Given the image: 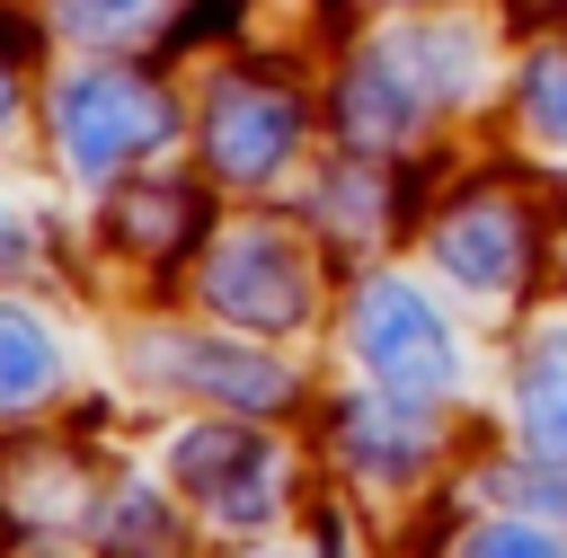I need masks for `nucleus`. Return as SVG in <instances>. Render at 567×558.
<instances>
[{
  "label": "nucleus",
  "instance_id": "obj_4",
  "mask_svg": "<svg viewBox=\"0 0 567 558\" xmlns=\"http://www.w3.org/2000/svg\"><path fill=\"white\" fill-rule=\"evenodd\" d=\"M177 478H186L213 514L248 523V514H266V487H275V443H266V434H248V425H195V434L177 443Z\"/></svg>",
  "mask_w": 567,
  "mask_h": 558
},
{
  "label": "nucleus",
  "instance_id": "obj_8",
  "mask_svg": "<svg viewBox=\"0 0 567 558\" xmlns=\"http://www.w3.org/2000/svg\"><path fill=\"white\" fill-rule=\"evenodd\" d=\"M408 124H416V80L399 62H363L346 80V133H354V151H390Z\"/></svg>",
  "mask_w": 567,
  "mask_h": 558
},
{
  "label": "nucleus",
  "instance_id": "obj_6",
  "mask_svg": "<svg viewBox=\"0 0 567 558\" xmlns=\"http://www.w3.org/2000/svg\"><path fill=\"white\" fill-rule=\"evenodd\" d=\"M523 248H532V230H523L514 204H461V213L443 221V239H434V257H443L470 292H505V283L523 275Z\"/></svg>",
  "mask_w": 567,
  "mask_h": 558
},
{
  "label": "nucleus",
  "instance_id": "obj_9",
  "mask_svg": "<svg viewBox=\"0 0 567 558\" xmlns=\"http://www.w3.org/2000/svg\"><path fill=\"white\" fill-rule=\"evenodd\" d=\"M53 337H44V319L35 310H18V301H0V407H27V399H44L53 390Z\"/></svg>",
  "mask_w": 567,
  "mask_h": 558
},
{
  "label": "nucleus",
  "instance_id": "obj_11",
  "mask_svg": "<svg viewBox=\"0 0 567 558\" xmlns=\"http://www.w3.org/2000/svg\"><path fill=\"white\" fill-rule=\"evenodd\" d=\"M461 558H558V540H540L532 523H487V531H470Z\"/></svg>",
  "mask_w": 567,
  "mask_h": 558
},
{
  "label": "nucleus",
  "instance_id": "obj_2",
  "mask_svg": "<svg viewBox=\"0 0 567 558\" xmlns=\"http://www.w3.org/2000/svg\"><path fill=\"white\" fill-rule=\"evenodd\" d=\"M354 354L381 372V390H452V372H461L434 301L416 283H399V275L363 283V301H354Z\"/></svg>",
  "mask_w": 567,
  "mask_h": 558
},
{
  "label": "nucleus",
  "instance_id": "obj_5",
  "mask_svg": "<svg viewBox=\"0 0 567 558\" xmlns=\"http://www.w3.org/2000/svg\"><path fill=\"white\" fill-rule=\"evenodd\" d=\"M213 159L230 168V177H266L284 151H292V133H301V106L284 97V89H266V80H230L221 97H213Z\"/></svg>",
  "mask_w": 567,
  "mask_h": 558
},
{
  "label": "nucleus",
  "instance_id": "obj_3",
  "mask_svg": "<svg viewBox=\"0 0 567 558\" xmlns=\"http://www.w3.org/2000/svg\"><path fill=\"white\" fill-rule=\"evenodd\" d=\"M204 292H213L230 319H257V328H284V319L310 310V292H301V257H292L275 230H239V239H221Z\"/></svg>",
  "mask_w": 567,
  "mask_h": 558
},
{
  "label": "nucleus",
  "instance_id": "obj_13",
  "mask_svg": "<svg viewBox=\"0 0 567 558\" xmlns=\"http://www.w3.org/2000/svg\"><path fill=\"white\" fill-rule=\"evenodd\" d=\"M9 257H18V221L0 213V266H9Z\"/></svg>",
  "mask_w": 567,
  "mask_h": 558
},
{
  "label": "nucleus",
  "instance_id": "obj_1",
  "mask_svg": "<svg viewBox=\"0 0 567 558\" xmlns=\"http://www.w3.org/2000/svg\"><path fill=\"white\" fill-rule=\"evenodd\" d=\"M53 133H62V159L80 177H106L142 151H159L168 133V97L142 80V71H71L53 89Z\"/></svg>",
  "mask_w": 567,
  "mask_h": 558
},
{
  "label": "nucleus",
  "instance_id": "obj_7",
  "mask_svg": "<svg viewBox=\"0 0 567 558\" xmlns=\"http://www.w3.org/2000/svg\"><path fill=\"white\" fill-rule=\"evenodd\" d=\"M514 407H523V443H532L540 461H567V337H540V345H523Z\"/></svg>",
  "mask_w": 567,
  "mask_h": 558
},
{
  "label": "nucleus",
  "instance_id": "obj_10",
  "mask_svg": "<svg viewBox=\"0 0 567 558\" xmlns=\"http://www.w3.org/2000/svg\"><path fill=\"white\" fill-rule=\"evenodd\" d=\"M523 124L567 151V53H532L523 62Z\"/></svg>",
  "mask_w": 567,
  "mask_h": 558
},
{
  "label": "nucleus",
  "instance_id": "obj_14",
  "mask_svg": "<svg viewBox=\"0 0 567 558\" xmlns=\"http://www.w3.org/2000/svg\"><path fill=\"white\" fill-rule=\"evenodd\" d=\"M0 115H9V71H0Z\"/></svg>",
  "mask_w": 567,
  "mask_h": 558
},
{
  "label": "nucleus",
  "instance_id": "obj_12",
  "mask_svg": "<svg viewBox=\"0 0 567 558\" xmlns=\"http://www.w3.org/2000/svg\"><path fill=\"white\" fill-rule=\"evenodd\" d=\"M62 18H71V27H89V35H124V27H142V18H151V0H62Z\"/></svg>",
  "mask_w": 567,
  "mask_h": 558
}]
</instances>
